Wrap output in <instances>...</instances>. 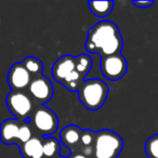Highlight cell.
I'll return each instance as SVG.
<instances>
[{
	"label": "cell",
	"mask_w": 158,
	"mask_h": 158,
	"mask_svg": "<svg viewBox=\"0 0 158 158\" xmlns=\"http://www.w3.org/2000/svg\"><path fill=\"white\" fill-rule=\"evenodd\" d=\"M85 48L87 52L97 53L103 59L121 53L123 39L114 22L101 21L89 29Z\"/></svg>",
	"instance_id": "6da1fadb"
},
{
	"label": "cell",
	"mask_w": 158,
	"mask_h": 158,
	"mask_svg": "<svg viewBox=\"0 0 158 158\" xmlns=\"http://www.w3.org/2000/svg\"><path fill=\"white\" fill-rule=\"evenodd\" d=\"M110 88L101 79L85 80L78 91V98L81 104L89 110H98L104 105L107 99Z\"/></svg>",
	"instance_id": "7a4b0ae2"
},
{
	"label": "cell",
	"mask_w": 158,
	"mask_h": 158,
	"mask_svg": "<svg viewBox=\"0 0 158 158\" xmlns=\"http://www.w3.org/2000/svg\"><path fill=\"white\" fill-rule=\"evenodd\" d=\"M123 148V140L110 129L97 132L93 145V158H117Z\"/></svg>",
	"instance_id": "3957f363"
},
{
	"label": "cell",
	"mask_w": 158,
	"mask_h": 158,
	"mask_svg": "<svg viewBox=\"0 0 158 158\" xmlns=\"http://www.w3.org/2000/svg\"><path fill=\"white\" fill-rule=\"evenodd\" d=\"M6 103L14 118L20 121L31 119L38 105L31 95L24 91H11L8 94Z\"/></svg>",
	"instance_id": "277c9868"
},
{
	"label": "cell",
	"mask_w": 158,
	"mask_h": 158,
	"mask_svg": "<svg viewBox=\"0 0 158 158\" xmlns=\"http://www.w3.org/2000/svg\"><path fill=\"white\" fill-rule=\"evenodd\" d=\"M31 123L34 131L39 135L49 136L57 130L59 119L52 110L44 105H37L31 117Z\"/></svg>",
	"instance_id": "5b68a950"
},
{
	"label": "cell",
	"mask_w": 158,
	"mask_h": 158,
	"mask_svg": "<svg viewBox=\"0 0 158 158\" xmlns=\"http://www.w3.org/2000/svg\"><path fill=\"white\" fill-rule=\"evenodd\" d=\"M101 73L106 79L117 81L126 75L128 70V63L121 53L103 57L100 64Z\"/></svg>",
	"instance_id": "8992f818"
},
{
	"label": "cell",
	"mask_w": 158,
	"mask_h": 158,
	"mask_svg": "<svg viewBox=\"0 0 158 158\" xmlns=\"http://www.w3.org/2000/svg\"><path fill=\"white\" fill-rule=\"evenodd\" d=\"M53 93L54 88L52 82L44 75L33 78L28 87V94L38 105H44L50 101L53 97Z\"/></svg>",
	"instance_id": "52a82bcc"
},
{
	"label": "cell",
	"mask_w": 158,
	"mask_h": 158,
	"mask_svg": "<svg viewBox=\"0 0 158 158\" xmlns=\"http://www.w3.org/2000/svg\"><path fill=\"white\" fill-rule=\"evenodd\" d=\"M33 77L25 68L23 63H15L10 67L8 73V84L12 91H24L28 89Z\"/></svg>",
	"instance_id": "ba28073f"
},
{
	"label": "cell",
	"mask_w": 158,
	"mask_h": 158,
	"mask_svg": "<svg viewBox=\"0 0 158 158\" xmlns=\"http://www.w3.org/2000/svg\"><path fill=\"white\" fill-rule=\"evenodd\" d=\"M76 70V56L63 55L52 66V76L54 80L63 84L66 79Z\"/></svg>",
	"instance_id": "9c48e42d"
},
{
	"label": "cell",
	"mask_w": 158,
	"mask_h": 158,
	"mask_svg": "<svg viewBox=\"0 0 158 158\" xmlns=\"http://www.w3.org/2000/svg\"><path fill=\"white\" fill-rule=\"evenodd\" d=\"M81 134L82 129L76 125H69L64 127L61 130L60 139L61 143L68 149L69 152H77L80 148L81 144Z\"/></svg>",
	"instance_id": "30bf717a"
},
{
	"label": "cell",
	"mask_w": 158,
	"mask_h": 158,
	"mask_svg": "<svg viewBox=\"0 0 158 158\" xmlns=\"http://www.w3.org/2000/svg\"><path fill=\"white\" fill-rule=\"evenodd\" d=\"M21 123L15 118L7 119L1 123L0 127V139L3 144H18L19 131H20Z\"/></svg>",
	"instance_id": "8fae6325"
},
{
	"label": "cell",
	"mask_w": 158,
	"mask_h": 158,
	"mask_svg": "<svg viewBox=\"0 0 158 158\" xmlns=\"http://www.w3.org/2000/svg\"><path fill=\"white\" fill-rule=\"evenodd\" d=\"M23 158H44V139L35 135L24 144L19 145Z\"/></svg>",
	"instance_id": "7c38bea8"
},
{
	"label": "cell",
	"mask_w": 158,
	"mask_h": 158,
	"mask_svg": "<svg viewBox=\"0 0 158 158\" xmlns=\"http://www.w3.org/2000/svg\"><path fill=\"white\" fill-rule=\"evenodd\" d=\"M114 1H89L88 6L92 14L98 18H105L114 9Z\"/></svg>",
	"instance_id": "4fadbf2b"
},
{
	"label": "cell",
	"mask_w": 158,
	"mask_h": 158,
	"mask_svg": "<svg viewBox=\"0 0 158 158\" xmlns=\"http://www.w3.org/2000/svg\"><path fill=\"white\" fill-rule=\"evenodd\" d=\"M61 153L60 141L55 138L44 139V158H59Z\"/></svg>",
	"instance_id": "5bb4252c"
},
{
	"label": "cell",
	"mask_w": 158,
	"mask_h": 158,
	"mask_svg": "<svg viewBox=\"0 0 158 158\" xmlns=\"http://www.w3.org/2000/svg\"><path fill=\"white\" fill-rule=\"evenodd\" d=\"M23 65L25 66L27 70L29 72V74L31 75L33 78L38 77L40 75H42V70H44V64L40 61L38 57L35 56H27L22 61Z\"/></svg>",
	"instance_id": "9a60e30c"
},
{
	"label": "cell",
	"mask_w": 158,
	"mask_h": 158,
	"mask_svg": "<svg viewBox=\"0 0 158 158\" xmlns=\"http://www.w3.org/2000/svg\"><path fill=\"white\" fill-rule=\"evenodd\" d=\"M91 67H92V60L88 54L82 53L76 56V70L80 75L86 77L90 72Z\"/></svg>",
	"instance_id": "2e32d148"
},
{
	"label": "cell",
	"mask_w": 158,
	"mask_h": 158,
	"mask_svg": "<svg viewBox=\"0 0 158 158\" xmlns=\"http://www.w3.org/2000/svg\"><path fill=\"white\" fill-rule=\"evenodd\" d=\"M34 129L31 127V121H22L21 123L20 131H19V141L18 145L24 144L27 141H29L31 138H34Z\"/></svg>",
	"instance_id": "e0dca14e"
},
{
	"label": "cell",
	"mask_w": 158,
	"mask_h": 158,
	"mask_svg": "<svg viewBox=\"0 0 158 158\" xmlns=\"http://www.w3.org/2000/svg\"><path fill=\"white\" fill-rule=\"evenodd\" d=\"M144 151L148 158H158V134H154L146 141Z\"/></svg>",
	"instance_id": "ac0fdd59"
},
{
	"label": "cell",
	"mask_w": 158,
	"mask_h": 158,
	"mask_svg": "<svg viewBox=\"0 0 158 158\" xmlns=\"http://www.w3.org/2000/svg\"><path fill=\"white\" fill-rule=\"evenodd\" d=\"M132 3H133V6H135V7H138V8L146 9V8H149L154 5V1L153 0H145V1H143V0H139V1L138 0H133Z\"/></svg>",
	"instance_id": "d6986e66"
},
{
	"label": "cell",
	"mask_w": 158,
	"mask_h": 158,
	"mask_svg": "<svg viewBox=\"0 0 158 158\" xmlns=\"http://www.w3.org/2000/svg\"><path fill=\"white\" fill-rule=\"evenodd\" d=\"M69 158H89V157H87V156L84 155L82 153H78V152H75V153H73L72 155L69 156Z\"/></svg>",
	"instance_id": "ffe728a7"
},
{
	"label": "cell",
	"mask_w": 158,
	"mask_h": 158,
	"mask_svg": "<svg viewBox=\"0 0 158 158\" xmlns=\"http://www.w3.org/2000/svg\"><path fill=\"white\" fill-rule=\"evenodd\" d=\"M59 158H69V157H66V156H62V155H61Z\"/></svg>",
	"instance_id": "44dd1931"
}]
</instances>
